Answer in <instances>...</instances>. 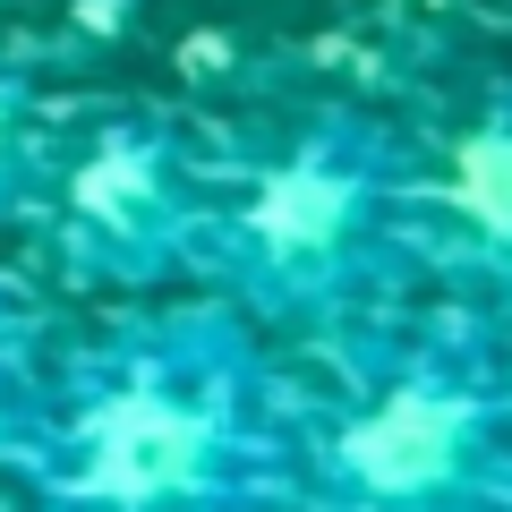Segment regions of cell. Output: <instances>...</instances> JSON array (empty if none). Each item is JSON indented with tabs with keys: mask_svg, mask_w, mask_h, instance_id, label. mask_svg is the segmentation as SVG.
Wrapping results in <instances>:
<instances>
[{
	"mask_svg": "<svg viewBox=\"0 0 512 512\" xmlns=\"http://www.w3.org/2000/svg\"><path fill=\"white\" fill-rule=\"evenodd\" d=\"M69 231H86L128 274L180 256V239L197 231V188H188L180 154L163 137H146V128L94 137L77 154V171H69Z\"/></svg>",
	"mask_w": 512,
	"mask_h": 512,
	"instance_id": "277c9868",
	"label": "cell"
},
{
	"mask_svg": "<svg viewBox=\"0 0 512 512\" xmlns=\"http://www.w3.org/2000/svg\"><path fill=\"white\" fill-rule=\"evenodd\" d=\"M384 197H393V171L367 128H308L214 222L231 291L274 316L342 308L384 248Z\"/></svg>",
	"mask_w": 512,
	"mask_h": 512,
	"instance_id": "7a4b0ae2",
	"label": "cell"
},
{
	"mask_svg": "<svg viewBox=\"0 0 512 512\" xmlns=\"http://www.w3.org/2000/svg\"><path fill=\"white\" fill-rule=\"evenodd\" d=\"M444 214L512 265V111L461 128V146L444 154Z\"/></svg>",
	"mask_w": 512,
	"mask_h": 512,
	"instance_id": "5b68a950",
	"label": "cell"
},
{
	"mask_svg": "<svg viewBox=\"0 0 512 512\" xmlns=\"http://www.w3.org/2000/svg\"><path fill=\"white\" fill-rule=\"evenodd\" d=\"M495 384L478 367H402L359 410H342L325 444V478L350 512H453L487 478Z\"/></svg>",
	"mask_w": 512,
	"mask_h": 512,
	"instance_id": "3957f363",
	"label": "cell"
},
{
	"mask_svg": "<svg viewBox=\"0 0 512 512\" xmlns=\"http://www.w3.org/2000/svg\"><path fill=\"white\" fill-rule=\"evenodd\" d=\"M77 512H231L256 470L248 367L222 325H163L94 367L52 436Z\"/></svg>",
	"mask_w": 512,
	"mask_h": 512,
	"instance_id": "6da1fadb",
	"label": "cell"
},
{
	"mask_svg": "<svg viewBox=\"0 0 512 512\" xmlns=\"http://www.w3.org/2000/svg\"><path fill=\"white\" fill-rule=\"evenodd\" d=\"M9 120H18V86L0 77V137H9Z\"/></svg>",
	"mask_w": 512,
	"mask_h": 512,
	"instance_id": "8992f818",
	"label": "cell"
}]
</instances>
